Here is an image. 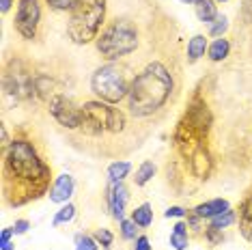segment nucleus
Listing matches in <instances>:
<instances>
[{"label":"nucleus","mask_w":252,"mask_h":250,"mask_svg":"<svg viewBox=\"0 0 252 250\" xmlns=\"http://www.w3.org/2000/svg\"><path fill=\"white\" fill-rule=\"evenodd\" d=\"M173 93V76L162 62H151L129 84L127 106L134 117H149L159 110Z\"/></svg>","instance_id":"nucleus-1"},{"label":"nucleus","mask_w":252,"mask_h":250,"mask_svg":"<svg viewBox=\"0 0 252 250\" xmlns=\"http://www.w3.org/2000/svg\"><path fill=\"white\" fill-rule=\"evenodd\" d=\"M4 166L13 179L28 188L31 198L43 194L50 181V166L37 156L35 147L28 140H13L4 156Z\"/></svg>","instance_id":"nucleus-2"},{"label":"nucleus","mask_w":252,"mask_h":250,"mask_svg":"<svg viewBox=\"0 0 252 250\" xmlns=\"http://www.w3.org/2000/svg\"><path fill=\"white\" fill-rule=\"evenodd\" d=\"M106 18V0H78L67 22V35L73 43L87 45L97 39Z\"/></svg>","instance_id":"nucleus-3"},{"label":"nucleus","mask_w":252,"mask_h":250,"mask_svg":"<svg viewBox=\"0 0 252 250\" xmlns=\"http://www.w3.org/2000/svg\"><path fill=\"white\" fill-rule=\"evenodd\" d=\"M138 48V32L129 20H114L97 37V50L108 61H117Z\"/></svg>","instance_id":"nucleus-4"},{"label":"nucleus","mask_w":252,"mask_h":250,"mask_svg":"<svg viewBox=\"0 0 252 250\" xmlns=\"http://www.w3.org/2000/svg\"><path fill=\"white\" fill-rule=\"evenodd\" d=\"M125 115L119 108H112L106 101H87L82 106L80 129L87 136H99L101 132H123Z\"/></svg>","instance_id":"nucleus-5"},{"label":"nucleus","mask_w":252,"mask_h":250,"mask_svg":"<svg viewBox=\"0 0 252 250\" xmlns=\"http://www.w3.org/2000/svg\"><path fill=\"white\" fill-rule=\"evenodd\" d=\"M91 89L93 93L106 104H119L121 99L127 97L129 84L125 78V71L119 65H104L99 67L93 78H91Z\"/></svg>","instance_id":"nucleus-6"},{"label":"nucleus","mask_w":252,"mask_h":250,"mask_svg":"<svg viewBox=\"0 0 252 250\" xmlns=\"http://www.w3.org/2000/svg\"><path fill=\"white\" fill-rule=\"evenodd\" d=\"M35 78L26 69L22 61H11L4 73V93L15 99H32L35 97Z\"/></svg>","instance_id":"nucleus-7"},{"label":"nucleus","mask_w":252,"mask_h":250,"mask_svg":"<svg viewBox=\"0 0 252 250\" xmlns=\"http://www.w3.org/2000/svg\"><path fill=\"white\" fill-rule=\"evenodd\" d=\"M39 20H41L39 0H20L18 13H15V31L22 35V39H26V41L35 39Z\"/></svg>","instance_id":"nucleus-8"},{"label":"nucleus","mask_w":252,"mask_h":250,"mask_svg":"<svg viewBox=\"0 0 252 250\" xmlns=\"http://www.w3.org/2000/svg\"><path fill=\"white\" fill-rule=\"evenodd\" d=\"M50 115L59 121L63 127L67 129H80V121H82V106H76L71 97L67 95H54L50 99Z\"/></svg>","instance_id":"nucleus-9"},{"label":"nucleus","mask_w":252,"mask_h":250,"mask_svg":"<svg viewBox=\"0 0 252 250\" xmlns=\"http://www.w3.org/2000/svg\"><path fill=\"white\" fill-rule=\"evenodd\" d=\"M183 121L190 125V127L200 136V138H205V136L209 134V129H211L214 117H211L209 108H207V104H205L203 99L194 97L190 101V106H188V112H186V117H183Z\"/></svg>","instance_id":"nucleus-10"},{"label":"nucleus","mask_w":252,"mask_h":250,"mask_svg":"<svg viewBox=\"0 0 252 250\" xmlns=\"http://www.w3.org/2000/svg\"><path fill=\"white\" fill-rule=\"evenodd\" d=\"M106 201L112 218L121 222L125 216V205H127V188L123 186V181H110L106 190Z\"/></svg>","instance_id":"nucleus-11"},{"label":"nucleus","mask_w":252,"mask_h":250,"mask_svg":"<svg viewBox=\"0 0 252 250\" xmlns=\"http://www.w3.org/2000/svg\"><path fill=\"white\" fill-rule=\"evenodd\" d=\"M73 190H76V181H73V177L67 173H63L56 177L52 190H50V201L52 203H69Z\"/></svg>","instance_id":"nucleus-12"},{"label":"nucleus","mask_w":252,"mask_h":250,"mask_svg":"<svg viewBox=\"0 0 252 250\" xmlns=\"http://www.w3.org/2000/svg\"><path fill=\"white\" fill-rule=\"evenodd\" d=\"M211 156H209V151L205 149V147H198L196 151L192 153V157H190V170H192V175L196 179H207L209 177V173H211Z\"/></svg>","instance_id":"nucleus-13"},{"label":"nucleus","mask_w":252,"mask_h":250,"mask_svg":"<svg viewBox=\"0 0 252 250\" xmlns=\"http://www.w3.org/2000/svg\"><path fill=\"white\" fill-rule=\"evenodd\" d=\"M226 209H231V205H228V201H224V198H214V201H205L200 203V205H196L192 209L194 214L198 216V218H214V216L226 212Z\"/></svg>","instance_id":"nucleus-14"},{"label":"nucleus","mask_w":252,"mask_h":250,"mask_svg":"<svg viewBox=\"0 0 252 250\" xmlns=\"http://www.w3.org/2000/svg\"><path fill=\"white\" fill-rule=\"evenodd\" d=\"M194 11H196V18L203 22V24H214L218 18L216 0H196V2H194Z\"/></svg>","instance_id":"nucleus-15"},{"label":"nucleus","mask_w":252,"mask_h":250,"mask_svg":"<svg viewBox=\"0 0 252 250\" xmlns=\"http://www.w3.org/2000/svg\"><path fill=\"white\" fill-rule=\"evenodd\" d=\"M239 229L246 240L252 242V196L246 198L242 209H239Z\"/></svg>","instance_id":"nucleus-16"},{"label":"nucleus","mask_w":252,"mask_h":250,"mask_svg":"<svg viewBox=\"0 0 252 250\" xmlns=\"http://www.w3.org/2000/svg\"><path fill=\"white\" fill-rule=\"evenodd\" d=\"M207 37L205 35H194L190 41H188V61L196 62L200 56H205V50H207Z\"/></svg>","instance_id":"nucleus-17"},{"label":"nucleus","mask_w":252,"mask_h":250,"mask_svg":"<svg viewBox=\"0 0 252 250\" xmlns=\"http://www.w3.org/2000/svg\"><path fill=\"white\" fill-rule=\"evenodd\" d=\"M228 52H231V43H228V39H224V37L216 39V41L207 48V54H209V59L214 61V62L224 61L226 56H228Z\"/></svg>","instance_id":"nucleus-18"},{"label":"nucleus","mask_w":252,"mask_h":250,"mask_svg":"<svg viewBox=\"0 0 252 250\" xmlns=\"http://www.w3.org/2000/svg\"><path fill=\"white\" fill-rule=\"evenodd\" d=\"M131 220H134L138 226H142V229L151 226V222H153V207L149 205V203H142V205H138L134 212H131Z\"/></svg>","instance_id":"nucleus-19"},{"label":"nucleus","mask_w":252,"mask_h":250,"mask_svg":"<svg viewBox=\"0 0 252 250\" xmlns=\"http://www.w3.org/2000/svg\"><path fill=\"white\" fill-rule=\"evenodd\" d=\"M129 170H131L129 162H123V160L112 162L110 166H108V179L110 181H123L129 175Z\"/></svg>","instance_id":"nucleus-20"},{"label":"nucleus","mask_w":252,"mask_h":250,"mask_svg":"<svg viewBox=\"0 0 252 250\" xmlns=\"http://www.w3.org/2000/svg\"><path fill=\"white\" fill-rule=\"evenodd\" d=\"M156 164L153 162H142L140 166H138V170H136V177H134V184L136 186H145V184H149V181L153 179V175H156Z\"/></svg>","instance_id":"nucleus-21"},{"label":"nucleus","mask_w":252,"mask_h":250,"mask_svg":"<svg viewBox=\"0 0 252 250\" xmlns=\"http://www.w3.org/2000/svg\"><path fill=\"white\" fill-rule=\"evenodd\" d=\"M235 222V212L233 209H226V212L214 216V218H209V229H216V231H222L226 229V226H231Z\"/></svg>","instance_id":"nucleus-22"},{"label":"nucleus","mask_w":252,"mask_h":250,"mask_svg":"<svg viewBox=\"0 0 252 250\" xmlns=\"http://www.w3.org/2000/svg\"><path fill=\"white\" fill-rule=\"evenodd\" d=\"M73 218H76V205H71V203H65V205H63L59 212H56L52 224H54V226H61V224L71 222Z\"/></svg>","instance_id":"nucleus-23"},{"label":"nucleus","mask_w":252,"mask_h":250,"mask_svg":"<svg viewBox=\"0 0 252 250\" xmlns=\"http://www.w3.org/2000/svg\"><path fill=\"white\" fill-rule=\"evenodd\" d=\"M99 244H97L95 237L87 235V233H78L76 235V250H97Z\"/></svg>","instance_id":"nucleus-24"},{"label":"nucleus","mask_w":252,"mask_h":250,"mask_svg":"<svg viewBox=\"0 0 252 250\" xmlns=\"http://www.w3.org/2000/svg\"><path fill=\"white\" fill-rule=\"evenodd\" d=\"M226 28H228V20L224 18V15H218L214 24H209V35L216 37V39H220L226 32Z\"/></svg>","instance_id":"nucleus-25"},{"label":"nucleus","mask_w":252,"mask_h":250,"mask_svg":"<svg viewBox=\"0 0 252 250\" xmlns=\"http://www.w3.org/2000/svg\"><path fill=\"white\" fill-rule=\"evenodd\" d=\"M119 226H121V235H123V240H136V237H138V235H136V226H138V224H136L134 222V220H121V222H119Z\"/></svg>","instance_id":"nucleus-26"},{"label":"nucleus","mask_w":252,"mask_h":250,"mask_svg":"<svg viewBox=\"0 0 252 250\" xmlns=\"http://www.w3.org/2000/svg\"><path fill=\"white\" fill-rule=\"evenodd\" d=\"M93 237L97 240V244H99V246H104V248H110L112 242H114V235L108 229H97Z\"/></svg>","instance_id":"nucleus-27"},{"label":"nucleus","mask_w":252,"mask_h":250,"mask_svg":"<svg viewBox=\"0 0 252 250\" xmlns=\"http://www.w3.org/2000/svg\"><path fill=\"white\" fill-rule=\"evenodd\" d=\"M45 2L56 11H71L78 4V0H45Z\"/></svg>","instance_id":"nucleus-28"},{"label":"nucleus","mask_w":252,"mask_h":250,"mask_svg":"<svg viewBox=\"0 0 252 250\" xmlns=\"http://www.w3.org/2000/svg\"><path fill=\"white\" fill-rule=\"evenodd\" d=\"M170 246L175 250H186L188 248V235H181V233H170Z\"/></svg>","instance_id":"nucleus-29"},{"label":"nucleus","mask_w":252,"mask_h":250,"mask_svg":"<svg viewBox=\"0 0 252 250\" xmlns=\"http://www.w3.org/2000/svg\"><path fill=\"white\" fill-rule=\"evenodd\" d=\"M164 216H166V218H186L188 212H186V209H183V207L175 205V207H168V209H166Z\"/></svg>","instance_id":"nucleus-30"},{"label":"nucleus","mask_w":252,"mask_h":250,"mask_svg":"<svg viewBox=\"0 0 252 250\" xmlns=\"http://www.w3.org/2000/svg\"><path fill=\"white\" fill-rule=\"evenodd\" d=\"M134 250H151V242L147 235H138L134 240Z\"/></svg>","instance_id":"nucleus-31"},{"label":"nucleus","mask_w":252,"mask_h":250,"mask_svg":"<svg viewBox=\"0 0 252 250\" xmlns=\"http://www.w3.org/2000/svg\"><path fill=\"white\" fill-rule=\"evenodd\" d=\"M205 237L211 242V244H218V242H222V231H216V229H205Z\"/></svg>","instance_id":"nucleus-32"},{"label":"nucleus","mask_w":252,"mask_h":250,"mask_svg":"<svg viewBox=\"0 0 252 250\" xmlns=\"http://www.w3.org/2000/svg\"><path fill=\"white\" fill-rule=\"evenodd\" d=\"M28 229H31V224H28V220H15V224H13L15 235H22V233H26Z\"/></svg>","instance_id":"nucleus-33"},{"label":"nucleus","mask_w":252,"mask_h":250,"mask_svg":"<svg viewBox=\"0 0 252 250\" xmlns=\"http://www.w3.org/2000/svg\"><path fill=\"white\" fill-rule=\"evenodd\" d=\"M11 235H15L13 226H11V229H2V233H0V244H7V242H11Z\"/></svg>","instance_id":"nucleus-34"},{"label":"nucleus","mask_w":252,"mask_h":250,"mask_svg":"<svg viewBox=\"0 0 252 250\" xmlns=\"http://www.w3.org/2000/svg\"><path fill=\"white\" fill-rule=\"evenodd\" d=\"M173 233H181V235H188V224L186 222H177L173 226Z\"/></svg>","instance_id":"nucleus-35"},{"label":"nucleus","mask_w":252,"mask_h":250,"mask_svg":"<svg viewBox=\"0 0 252 250\" xmlns=\"http://www.w3.org/2000/svg\"><path fill=\"white\" fill-rule=\"evenodd\" d=\"M11 4H13V0H0V9H2V13H7L11 9Z\"/></svg>","instance_id":"nucleus-36"},{"label":"nucleus","mask_w":252,"mask_h":250,"mask_svg":"<svg viewBox=\"0 0 252 250\" xmlns=\"http://www.w3.org/2000/svg\"><path fill=\"white\" fill-rule=\"evenodd\" d=\"M0 250H13V244L7 242V244H0Z\"/></svg>","instance_id":"nucleus-37"},{"label":"nucleus","mask_w":252,"mask_h":250,"mask_svg":"<svg viewBox=\"0 0 252 250\" xmlns=\"http://www.w3.org/2000/svg\"><path fill=\"white\" fill-rule=\"evenodd\" d=\"M181 2H196V0H181Z\"/></svg>","instance_id":"nucleus-38"},{"label":"nucleus","mask_w":252,"mask_h":250,"mask_svg":"<svg viewBox=\"0 0 252 250\" xmlns=\"http://www.w3.org/2000/svg\"><path fill=\"white\" fill-rule=\"evenodd\" d=\"M216 2H224V0H216Z\"/></svg>","instance_id":"nucleus-39"}]
</instances>
